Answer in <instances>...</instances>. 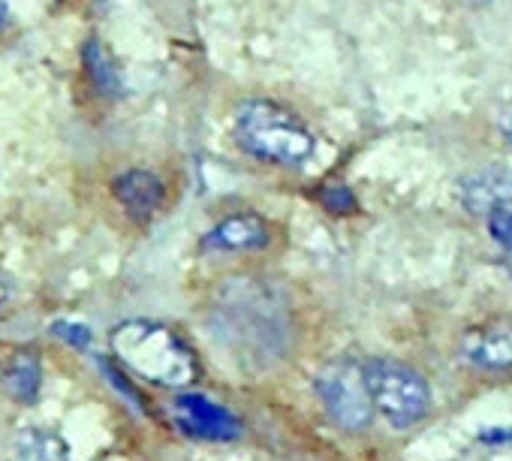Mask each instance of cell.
Listing matches in <instances>:
<instances>
[{"label":"cell","instance_id":"1","mask_svg":"<svg viewBox=\"0 0 512 461\" xmlns=\"http://www.w3.org/2000/svg\"><path fill=\"white\" fill-rule=\"evenodd\" d=\"M109 344L124 368H130L133 374H139L154 386L184 389L199 374L196 353L175 329L163 323L127 320L112 329Z\"/></svg>","mask_w":512,"mask_h":461},{"label":"cell","instance_id":"2","mask_svg":"<svg viewBox=\"0 0 512 461\" xmlns=\"http://www.w3.org/2000/svg\"><path fill=\"white\" fill-rule=\"evenodd\" d=\"M235 142L244 154L278 166L305 163L317 145L314 133L272 100H247L235 109Z\"/></svg>","mask_w":512,"mask_h":461},{"label":"cell","instance_id":"3","mask_svg":"<svg viewBox=\"0 0 512 461\" xmlns=\"http://www.w3.org/2000/svg\"><path fill=\"white\" fill-rule=\"evenodd\" d=\"M362 371L374 410L392 428H410L431 410V386L416 368L398 359H371Z\"/></svg>","mask_w":512,"mask_h":461},{"label":"cell","instance_id":"4","mask_svg":"<svg viewBox=\"0 0 512 461\" xmlns=\"http://www.w3.org/2000/svg\"><path fill=\"white\" fill-rule=\"evenodd\" d=\"M314 389L335 425H341L344 431L368 428V422L374 416V404H371L365 371L359 362H353V359L329 362L314 377Z\"/></svg>","mask_w":512,"mask_h":461},{"label":"cell","instance_id":"5","mask_svg":"<svg viewBox=\"0 0 512 461\" xmlns=\"http://www.w3.org/2000/svg\"><path fill=\"white\" fill-rule=\"evenodd\" d=\"M172 422L178 425L181 434L196 437V440H235L241 434V422L235 413H229L226 407L214 404L205 395L196 392H184L172 401L169 407Z\"/></svg>","mask_w":512,"mask_h":461},{"label":"cell","instance_id":"6","mask_svg":"<svg viewBox=\"0 0 512 461\" xmlns=\"http://www.w3.org/2000/svg\"><path fill=\"white\" fill-rule=\"evenodd\" d=\"M461 359L482 371H512V317L470 326L461 338Z\"/></svg>","mask_w":512,"mask_h":461},{"label":"cell","instance_id":"7","mask_svg":"<svg viewBox=\"0 0 512 461\" xmlns=\"http://www.w3.org/2000/svg\"><path fill=\"white\" fill-rule=\"evenodd\" d=\"M272 242V226L260 214H232L202 239L205 251H260Z\"/></svg>","mask_w":512,"mask_h":461},{"label":"cell","instance_id":"8","mask_svg":"<svg viewBox=\"0 0 512 461\" xmlns=\"http://www.w3.org/2000/svg\"><path fill=\"white\" fill-rule=\"evenodd\" d=\"M112 193L115 199L124 205V211L136 220H148L157 214V208L163 205L166 187L163 181L148 172V169H127L124 175H118L112 181Z\"/></svg>","mask_w":512,"mask_h":461},{"label":"cell","instance_id":"9","mask_svg":"<svg viewBox=\"0 0 512 461\" xmlns=\"http://www.w3.org/2000/svg\"><path fill=\"white\" fill-rule=\"evenodd\" d=\"M512 199V172L503 166H488L461 181V202L473 214H488Z\"/></svg>","mask_w":512,"mask_h":461},{"label":"cell","instance_id":"10","mask_svg":"<svg viewBox=\"0 0 512 461\" xmlns=\"http://www.w3.org/2000/svg\"><path fill=\"white\" fill-rule=\"evenodd\" d=\"M0 386L19 404H34L43 386V368L34 350H16L0 368Z\"/></svg>","mask_w":512,"mask_h":461},{"label":"cell","instance_id":"11","mask_svg":"<svg viewBox=\"0 0 512 461\" xmlns=\"http://www.w3.org/2000/svg\"><path fill=\"white\" fill-rule=\"evenodd\" d=\"M7 461H73L67 440L43 425H28L13 437Z\"/></svg>","mask_w":512,"mask_h":461},{"label":"cell","instance_id":"12","mask_svg":"<svg viewBox=\"0 0 512 461\" xmlns=\"http://www.w3.org/2000/svg\"><path fill=\"white\" fill-rule=\"evenodd\" d=\"M85 58V70L91 76V85L106 94V97H121L124 94V82H121V70L112 58V52L100 43V40H88L82 49Z\"/></svg>","mask_w":512,"mask_h":461},{"label":"cell","instance_id":"13","mask_svg":"<svg viewBox=\"0 0 512 461\" xmlns=\"http://www.w3.org/2000/svg\"><path fill=\"white\" fill-rule=\"evenodd\" d=\"M485 217H488V233H491V239L503 251V260L512 266V208L509 205H500V208L488 211Z\"/></svg>","mask_w":512,"mask_h":461},{"label":"cell","instance_id":"14","mask_svg":"<svg viewBox=\"0 0 512 461\" xmlns=\"http://www.w3.org/2000/svg\"><path fill=\"white\" fill-rule=\"evenodd\" d=\"M320 202L332 211V214H350L356 211V196L350 193V187L344 184H326L320 193Z\"/></svg>","mask_w":512,"mask_h":461},{"label":"cell","instance_id":"15","mask_svg":"<svg viewBox=\"0 0 512 461\" xmlns=\"http://www.w3.org/2000/svg\"><path fill=\"white\" fill-rule=\"evenodd\" d=\"M52 332L61 338V341H67L70 347H76V350H85L88 344H91V329L88 326H82V323H70V320H58L55 326H52Z\"/></svg>","mask_w":512,"mask_h":461},{"label":"cell","instance_id":"16","mask_svg":"<svg viewBox=\"0 0 512 461\" xmlns=\"http://www.w3.org/2000/svg\"><path fill=\"white\" fill-rule=\"evenodd\" d=\"M497 130H500V136L512 145V106L500 109V115H497Z\"/></svg>","mask_w":512,"mask_h":461},{"label":"cell","instance_id":"17","mask_svg":"<svg viewBox=\"0 0 512 461\" xmlns=\"http://www.w3.org/2000/svg\"><path fill=\"white\" fill-rule=\"evenodd\" d=\"M7 19H10V4L7 0H0V28L7 25Z\"/></svg>","mask_w":512,"mask_h":461},{"label":"cell","instance_id":"18","mask_svg":"<svg viewBox=\"0 0 512 461\" xmlns=\"http://www.w3.org/2000/svg\"><path fill=\"white\" fill-rule=\"evenodd\" d=\"M7 299H10V293H7V284H4V281H0V311H4Z\"/></svg>","mask_w":512,"mask_h":461}]
</instances>
